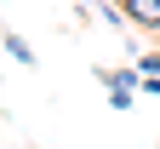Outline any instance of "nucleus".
Returning a JSON list of instances; mask_svg holds the SVG:
<instances>
[{"instance_id":"nucleus-1","label":"nucleus","mask_w":160,"mask_h":149,"mask_svg":"<svg viewBox=\"0 0 160 149\" xmlns=\"http://www.w3.org/2000/svg\"><path fill=\"white\" fill-rule=\"evenodd\" d=\"M120 12H126V23L160 35V0H120Z\"/></svg>"},{"instance_id":"nucleus-2","label":"nucleus","mask_w":160,"mask_h":149,"mask_svg":"<svg viewBox=\"0 0 160 149\" xmlns=\"http://www.w3.org/2000/svg\"><path fill=\"white\" fill-rule=\"evenodd\" d=\"M0 46H6V57H12V63H23V69H34V63H40V57H34V46H29L23 35H6V29H0Z\"/></svg>"},{"instance_id":"nucleus-3","label":"nucleus","mask_w":160,"mask_h":149,"mask_svg":"<svg viewBox=\"0 0 160 149\" xmlns=\"http://www.w3.org/2000/svg\"><path fill=\"white\" fill-rule=\"evenodd\" d=\"M137 75H160V52H143V57H137Z\"/></svg>"}]
</instances>
